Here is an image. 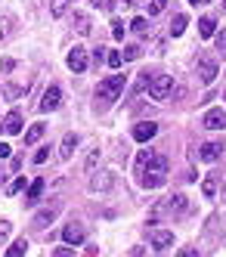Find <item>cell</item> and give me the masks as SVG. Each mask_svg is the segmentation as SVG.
<instances>
[{
  "label": "cell",
  "mask_w": 226,
  "mask_h": 257,
  "mask_svg": "<svg viewBox=\"0 0 226 257\" xmlns=\"http://www.w3.org/2000/svg\"><path fill=\"white\" fill-rule=\"evenodd\" d=\"M198 34H201V38H214V34H217L214 16H204V19H198Z\"/></svg>",
  "instance_id": "15"
},
{
  "label": "cell",
  "mask_w": 226,
  "mask_h": 257,
  "mask_svg": "<svg viewBox=\"0 0 226 257\" xmlns=\"http://www.w3.org/2000/svg\"><path fill=\"white\" fill-rule=\"evenodd\" d=\"M4 131L7 134H22V112H16V108H13V112L4 118Z\"/></svg>",
  "instance_id": "14"
},
{
  "label": "cell",
  "mask_w": 226,
  "mask_h": 257,
  "mask_svg": "<svg viewBox=\"0 0 226 257\" xmlns=\"http://www.w3.org/2000/svg\"><path fill=\"white\" fill-rule=\"evenodd\" d=\"M22 93H25V87H19V84H7V87H4V96H7V99H19Z\"/></svg>",
  "instance_id": "25"
},
{
  "label": "cell",
  "mask_w": 226,
  "mask_h": 257,
  "mask_svg": "<svg viewBox=\"0 0 226 257\" xmlns=\"http://www.w3.org/2000/svg\"><path fill=\"white\" fill-rule=\"evenodd\" d=\"M62 105V90L59 87H47L44 90V99H41V108H44V112H56V108H59Z\"/></svg>",
  "instance_id": "8"
},
{
  "label": "cell",
  "mask_w": 226,
  "mask_h": 257,
  "mask_svg": "<svg viewBox=\"0 0 226 257\" xmlns=\"http://www.w3.org/2000/svg\"><path fill=\"white\" fill-rule=\"evenodd\" d=\"M96 164H99V149H90V155H87V164H84V168H87V174H93V171H96Z\"/></svg>",
  "instance_id": "26"
},
{
  "label": "cell",
  "mask_w": 226,
  "mask_h": 257,
  "mask_svg": "<svg viewBox=\"0 0 226 257\" xmlns=\"http://www.w3.org/2000/svg\"><path fill=\"white\" fill-rule=\"evenodd\" d=\"M186 25H189V19L180 13V16H174V22H171V38H180V34L186 31Z\"/></svg>",
  "instance_id": "21"
},
{
  "label": "cell",
  "mask_w": 226,
  "mask_h": 257,
  "mask_svg": "<svg viewBox=\"0 0 226 257\" xmlns=\"http://www.w3.org/2000/svg\"><path fill=\"white\" fill-rule=\"evenodd\" d=\"M152 158H155V152H152V149H140V155H137V174H140V171H143Z\"/></svg>",
  "instance_id": "23"
},
{
  "label": "cell",
  "mask_w": 226,
  "mask_h": 257,
  "mask_svg": "<svg viewBox=\"0 0 226 257\" xmlns=\"http://www.w3.org/2000/svg\"><path fill=\"white\" fill-rule=\"evenodd\" d=\"M140 53H143V47H137V44H127L121 56H124V59H140Z\"/></svg>",
  "instance_id": "28"
},
{
  "label": "cell",
  "mask_w": 226,
  "mask_h": 257,
  "mask_svg": "<svg viewBox=\"0 0 226 257\" xmlns=\"http://www.w3.org/2000/svg\"><path fill=\"white\" fill-rule=\"evenodd\" d=\"M47 158H50V152H47V149H37V152H34V164H44Z\"/></svg>",
  "instance_id": "36"
},
{
  "label": "cell",
  "mask_w": 226,
  "mask_h": 257,
  "mask_svg": "<svg viewBox=\"0 0 226 257\" xmlns=\"http://www.w3.org/2000/svg\"><path fill=\"white\" fill-rule=\"evenodd\" d=\"M149 242H152L158 251H164V248L174 245V232L171 229H152V232H149Z\"/></svg>",
  "instance_id": "10"
},
{
  "label": "cell",
  "mask_w": 226,
  "mask_h": 257,
  "mask_svg": "<svg viewBox=\"0 0 226 257\" xmlns=\"http://www.w3.org/2000/svg\"><path fill=\"white\" fill-rule=\"evenodd\" d=\"M130 31H137V34H149V19H146V16H137V19L130 22Z\"/></svg>",
  "instance_id": "24"
},
{
  "label": "cell",
  "mask_w": 226,
  "mask_h": 257,
  "mask_svg": "<svg viewBox=\"0 0 226 257\" xmlns=\"http://www.w3.org/2000/svg\"><path fill=\"white\" fill-rule=\"evenodd\" d=\"M214 38H217V47H220V50L226 53V28H223V31H217V34H214Z\"/></svg>",
  "instance_id": "37"
},
{
  "label": "cell",
  "mask_w": 226,
  "mask_h": 257,
  "mask_svg": "<svg viewBox=\"0 0 226 257\" xmlns=\"http://www.w3.org/2000/svg\"><path fill=\"white\" fill-rule=\"evenodd\" d=\"M74 28H78V34H81V38H87V34L93 31V25H90V19H87L84 13H74Z\"/></svg>",
  "instance_id": "18"
},
{
  "label": "cell",
  "mask_w": 226,
  "mask_h": 257,
  "mask_svg": "<svg viewBox=\"0 0 226 257\" xmlns=\"http://www.w3.org/2000/svg\"><path fill=\"white\" fill-rule=\"evenodd\" d=\"M127 78L124 75H108L99 87H96V99H105V102H115L121 96V90H124Z\"/></svg>",
  "instance_id": "2"
},
{
  "label": "cell",
  "mask_w": 226,
  "mask_h": 257,
  "mask_svg": "<svg viewBox=\"0 0 226 257\" xmlns=\"http://www.w3.org/2000/svg\"><path fill=\"white\" fill-rule=\"evenodd\" d=\"M68 13V0H53L50 4V16L53 19H59V16H65Z\"/></svg>",
  "instance_id": "22"
},
{
  "label": "cell",
  "mask_w": 226,
  "mask_h": 257,
  "mask_svg": "<svg viewBox=\"0 0 226 257\" xmlns=\"http://www.w3.org/2000/svg\"><path fill=\"white\" fill-rule=\"evenodd\" d=\"M177 257H198V248H183Z\"/></svg>",
  "instance_id": "38"
},
{
  "label": "cell",
  "mask_w": 226,
  "mask_h": 257,
  "mask_svg": "<svg viewBox=\"0 0 226 257\" xmlns=\"http://www.w3.org/2000/svg\"><path fill=\"white\" fill-rule=\"evenodd\" d=\"M201 124L208 127V131H226V112L223 108H208L201 118Z\"/></svg>",
  "instance_id": "7"
},
{
  "label": "cell",
  "mask_w": 226,
  "mask_h": 257,
  "mask_svg": "<svg viewBox=\"0 0 226 257\" xmlns=\"http://www.w3.org/2000/svg\"><path fill=\"white\" fill-rule=\"evenodd\" d=\"M164 180H167V161H164L161 155H155V158L140 171V183H143L146 189H158Z\"/></svg>",
  "instance_id": "1"
},
{
  "label": "cell",
  "mask_w": 226,
  "mask_h": 257,
  "mask_svg": "<svg viewBox=\"0 0 226 257\" xmlns=\"http://www.w3.org/2000/svg\"><path fill=\"white\" fill-rule=\"evenodd\" d=\"M10 155H13V149H10L7 143H0V158H10Z\"/></svg>",
  "instance_id": "39"
},
{
  "label": "cell",
  "mask_w": 226,
  "mask_h": 257,
  "mask_svg": "<svg viewBox=\"0 0 226 257\" xmlns=\"http://www.w3.org/2000/svg\"><path fill=\"white\" fill-rule=\"evenodd\" d=\"M93 62H96V65H99V62H105V53H102V50H96V53H93Z\"/></svg>",
  "instance_id": "41"
},
{
  "label": "cell",
  "mask_w": 226,
  "mask_h": 257,
  "mask_svg": "<svg viewBox=\"0 0 226 257\" xmlns=\"http://www.w3.org/2000/svg\"><path fill=\"white\" fill-rule=\"evenodd\" d=\"M10 229H13V223H10V220H0V245L7 242V235H10Z\"/></svg>",
  "instance_id": "33"
},
{
  "label": "cell",
  "mask_w": 226,
  "mask_h": 257,
  "mask_svg": "<svg viewBox=\"0 0 226 257\" xmlns=\"http://www.w3.org/2000/svg\"><path fill=\"white\" fill-rule=\"evenodd\" d=\"M198 158H201V161H208V164L217 161V158H220V146H217V143H204V146H201V152H198Z\"/></svg>",
  "instance_id": "16"
},
{
  "label": "cell",
  "mask_w": 226,
  "mask_h": 257,
  "mask_svg": "<svg viewBox=\"0 0 226 257\" xmlns=\"http://www.w3.org/2000/svg\"><path fill=\"white\" fill-rule=\"evenodd\" d=\"M74 146H78V137H74V134H65V140H62V146H59V155H62V158H71V155H74Z\"/></svg>",
  "instance_id": "17"
},
{
  "label": "cell",
  "mask_w": 226,
  "mask_h": 257,
  "mask_svg": "<svg viewBox=\"0 0 226 257\" xmlns=\"http://www.w3.org/2000/svg\"><path fill=\"white\" fill-rule=\"evenodd\" d=\"M223 99H226V93H223Z\"/></svg>",
  "instance_id": "45"
},
{
  "label": "cell",
  "mask_w": 226,
  "mask_h": 257,
  "mask_svg": "<svg viewBox=\"0 0 226 257\" xmlns=\"http://www.w3.org/2000/svg\"><path fill=\"white\" fill-rule=\"evenodd\" d=\"M68 68L74 71V75H84L87 71V65H90V59H87V47H74V50H68Z\"/></svg>",
  "instance_id": "5"
},
{
  "label": "cell",
  "mask_w": 226,
  "mask_h": 257,
  "mask_svg": "<svg viewBox=\"0 0 226 257\" xmlns=\"http://www.w3.org/2000/svg\"><path fill=\"white\" fill-rule=\"evenodd\" d=\"M90 4L96 7V10H102V13H111V7H115L111 0H90Z\"/></svg>",
  "instance_id": "34"
},
{
  "label": "cell",
  "mask_w": 226,
  "mask_h": 257,
  "mask_svg": "<svg viewBox=\"0 0 226 257\" xmlns=\"http://www.w3.org/2000/svg\"><path fill=\"white\" fill-rule=\"evenodd\" d=\"M0 68H4V71H13V68H16V59H4V62H0Z\"/></svg>",
  "instance_id": "40"
},
{
  "label": "cell",
  "mask_w": 226,
  "mask_h": 257,
  "mask_svg": "<svg viewBox=\"0 0 226 257\" xmlns=\"http://www.w3.org/2000/svg\"><path fill=\"white\" fill-rule=\"evenodd\" d=\"M146 90H149V96H152V99H171V93H174V78L171 75H152Z\"/></svg>",
  "instance_id": "3"
},
{
  "label": "cell",
  "mask_w": 226,
  "mask_h": 257,
  "mask_svg": "<svg viewBox=\"0 0 226 257\" xmlns=\"http://www.w3.org/2000/svg\"><path fill=\"white\" fill-rule=\"evenodd\" d=\"M59 211H62V201H53L50 208H44V211H37V214H34L31 223H34L37 229H44V226H50L53 220H56V214H59Z\"/></svg>",
  "instance_id": "6"
},
{
  "label": "cell",
  "mask_w": 226,
  "mask_h": 257,
  "mask_svg": "<svg viewBox=\"0 0 226 257\" xmlns=\"http://www.w3.org/2000/svg\"><path fill=\"white\" fill-rule=\"evenodd\" d=\"M105 62H108L111 68H121V62H124V56H121V50H111L108 56H105Z\"/></svg>",
  "instance_id": "29"
},
{
  "label": "cell",
  "mask_w": 226,
  "mask_h": 257,
  "mask_svg": "<svg viewBox=\"0 0 226 257\" xmlns=\"http://www.w3.org/2000/svg\"><path fill=\"white\" fill-rule=\"evenodd\" d=\"M155 134H158V124H155V121H143V124L134 127V140H137V143H149Z\"/></svg>",
  "instance_id": "11"
},
{
  "label": "cell",
  "mask_w": 226,
  "mask_h": 257,
  "mask_svg": "<svg viewBox=\"0 0 226 257\" xmlns=\"http://www.w3.org/2000/svg\"><path fill=\"white\" fill-rule=\"evenodd\" d=\"M201 192L208 195V198H214V195H217V180H214V177H208V180L201 183Z\"/></svg>",
  "instance_id": "27"
},
{
  "label": "cell",
  "mask_w": 226,
  "mask_h": 257,
  "mask_svg": "<svg viewBox=\"0 0 226 257\" xmlns=\"http://www.w3.org/2000/svg\"><path fill=\"white\" fill-rule=\"evenodd\" d=\"M189 4H195V7H198V4H211V0H189Z\"/></svg>",
  "instance_id": "43"
},
{
  "label": "cell",
  "mask_w": 226,
  "mask_h": 257,
  "mask_svg": "<svg viewBox=\"0 0 226 257\" xmlns=\"http://www.w3.org/2000/svg\"><path fill=\"white\" fill-rule=\"evenodd\" d=\"M164 7H167V0H149V16L164 13Z\"/></svg>",
  "instance_id": "30"
},
{
  "label": "cell",
  "mask_w": 226,
  "mask_h": 257,
  "mask_svg": "<svg viewBox=\"0 0 226 257\" xmlns=\"http://www.w3.org/2000/svg\"><path fill=\"white\" fill-rule=\"evenodd\" d=\"M198 78H201V84H214V78H217V62L211 56H201L198 59Z\"/></svg>",
  "instance_id": "9"
},
{
  "label": "cell",
  "mask_w": 226,
  "mask_h": 257,
  "mask_svg": "<svg viewBox=\"0 0 226 257\" xmlns=\"http://www.w3.org/2000/svg\"><path fill=\"white\" fill-rule=\"evenodd\" d=\"M44 131H47V127H44V124H31V127H28V131H25V146H34L37 140H41V137H44Z\"/></svg>",
  "instance_id": "19"
},
{
  "label": "cell",
  "mask_w": 226,
  "mask_h": 257,
  "mask_svg": "<svg viewBox=\"0 0 226 257\" xmlns=\"http://www.w3.org/2000/svg\"><path fill=\"white\" fill-rule=\"evenodd\" d=\"M111 38H115V41H121V38H124V22H118V19L111 22Z\"/></svg>",
  "instance_id": "32"
},
{
  "label": "cell",
  "mask_w": 226,
  "mask_h": 257,
  "mask_svg": "<svg viewBox=\"0 0 226 257\" xmlns=\"http://www.w3.org/2000/svg\"><path fill=\"white\" fill-rule=\"evenodd\" d=\"M25 251H28V242H25V238H16V242L7 248L4 257H25Z\"/></svg>",
  "instance_id": "20"
},
{
  "label": "cell",
  "mask_w": 226,
  "mask_h": 257,
  "mask_svg": "<svg viewBox=\"0 0 226 257\" xmlns=\"http://www.w3.org/2000/svg\"><path fill=\"white\" fill-rule=\"evenodd\" d=\"M53 257H74V248H71V245H65V248H56V251H53Z\"/></svg>",
  "instance_id": "35"
},
{
  "label": "cell",
  "mask_w": 226,
  "mask_h": 257,
  "mask_svg": "<svg viewBox=\"0 0 226 257\" xmlns=\"http://www.w3.org/2000/svg\"><path fill=\"white\" fill-rule=\"evenodd\" d=\"M62 238H65V245L78 248V245L84 242V226H81V223H68V226L62 229Z\"/></svg>",
  "instance_id": "12"
},
{
  "label": "cell",
  "mask_w": 226,
  "mask_h": 257,
  "mask_svg": "<svg viewBox=\"0 0 226 257\" xmlns=\"http://www.w3.org/2000/svg\"><path fill=\"white\" fill-rule=\"evenodd\" d=\"M44 189H47V183L44 180H34L31 186H28V192H25V205H37L41 195H44Z\"/></svg>",
  "instance_id": "13"
},
{
  "label": "cell",
  "mask_w": 226,
  "mask_h": 257,
  "mask_svg": "<svg viewBox=\"0 0 226 257\" xmlns=\"http://www.w3.org/2000/svg\"><path fill=\"white\" fill-rule=\"evenodd\" d=\"M124 4H127V7H130V0H124Z\"/></svg>",
  "instance_id": "44"
},
{
  "label": "cell",
  "mask_w": 226,
  "mask_h": 257,
  "mask_svg": "<svg viewBox=\"0 0 226 257\" xmlns=\"http://www.w3.org/2000/svg\"><path fill=\"white\" fill-rule=\"evenodd\" d=\"M22 189H25V177H16V180L10 183V189H7V192L16 195V192H22Z\"/></svg>",
  "instance_id": "31"
},
{
  "label": "cell",
  "mask_w": 226,
  "mask_h": 257,
  "mask_svg": "<svg viewBox=\"0 0 226 257\" xmlns=\"http://www.w3.org/2000/svg\"><path fill=\"white\" fill-rule=\"evenodd\" d=\"M143 251H146V248H130V254H127V257H143Z\"/></svg>",
  "instance_id": "42"
},
{
  "label": "cell",
  "mask_w": 226,
  "mask_h": 257,
  "mask_svg": "<svg viewBox=\"0 0 226 257\" xmlns=\"http://www.w3.org/2000/svg\"><path fill=\"white\" fill-rule=\"evenodd\" d=\"M111 186H115V174L111 171H93L90 174V192H111Z\"/></svg>",
  "instance_id": "4"
}]
</instances>
